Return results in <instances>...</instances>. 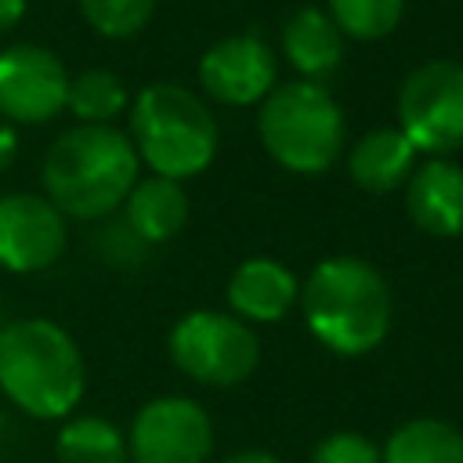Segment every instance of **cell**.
Returning a JSON list of instances; mask_svg holds the SVG:
<instances>
[{"label":"cell","mask_w":463,"mask_h":463,"mask_svg":"<svg viewBox=\"0 0 463 463\" xmlns=\"http://www.w3.org/2000/svg\"><path fill=\"white\" fill-rule=\"evenodd\" d=\"M127 112V137L148 174L184 184L217 159L221 127L210 101H203L195 90L166 80L148 83L130 98Z\"/></svg>","instance_id":"obj_4"},{"label":"cell","mask_w":463,"mask_h":463,"mask_svg":"<svg viewBox=\"0 0 463 463\" xmlns=\"http://www.w3.org/2000/svg\"><path fill=\"white\" fill-rule=\"evenodd\" d=\"M83 22L105 40L137 36L156 14V0H76Z\"/></svg>","instance_id":"obj_21"},{"label":"cell","mask_w":463,"mask_h":463,"mask_svg":"<svg viewBox=\"0 0 463 463\" xmlns=\"http://www.w3.org/2000/svg\"><path fill=\"white\" fill-rule=\"evenodd\" d=\"M69 246V221L43 192L0 195V271H47Z\"/></svg>","instance_id":"obj_11"},{"label":"cell","mask_w":463,"mask_h":463,"mask_svg":"<svg viewBox=\"0 0 463 463\" xmlns=\"http://www.w3.org/2000/svg\"><path fill=\"white\" fill-rule=\"evenodd\" d=\"M87 365L80 344L54 318L0 326V391L33 420H69L83 398Z\"/></svg>","instance_id":"obj_3"},{"label":"cell","mask_w":463,"mask_h":463,"mask_svg":"<svg viewBox=\"0 0 463 463\" xmlns=\"http://www.w3.org/2000/svg\"><path fill=\"white\" fill-rule=\"evenodd\" d=\"M224 300L246 326H268L286 318L300 300V279L275 257H246L235 264L224 286Z\"/></svg>","instance_id":"obj_13"},{"label":"cell","mask_w":463,"mask_h":463,"mask_svg":"<svg viewBox=\"0 0 463 463\" xmlns=\"http://www.w3.org/2000/svg\"><path fill=\"white\" fill-rule=\"evenodd\" d=\"M279 47H282V58L289 61V69L297 72V80L326 83L347 54V36L340 33V25L329 18L326 7L304 4L282 22Z\"/></svg>","instance_id":"obj_14"},{"label":"cell","mask_w":463,"mask_h":463,"mask_svg":"<svg viewBox=\"0 0 463 463\" xmlns=\"http://www.w3.org/2000/svg\"><path fill=\"white\" fill-rule=\"evenodd\" d=\"M416 163L420 152L398 127H373L347 152V174L369 195H391L405 188Z\"/></svg>","instance_id":"obj_15"},{"label":"cell","mask_w":463,"mask_h":463,"mask_svg":"<svg viewBox=\"0 0 463 463\" xmlns=\"http://www.w3.org/2000/svg\"><path fill=\"white\" fill-rule=\"evenodd\" d=\"M206 101L224 109L260 105L279 83V58L260 33H232L210 43L195 65Z\"/></svg>","instance_id":"obj_10"},{"label":"cell","mask_w":463,"mask_h":463,"mask_svg":"<svg viewBox=\"0 0 463 463\" xmlns=\"http://www.w3.org/2000/svg\"><path fill=\"white\" fill-rule=\"evenodd\" d=\"M188 213H192V203H188L184 184L170 177H156V174L137 177V184L119 206V217L148 246H163L174 235H181V228L188 224Z\"/></svg>","instance_id":"obj_16"},{"label":"cell","mask_w":463,"mask_h":463,"mask_svg":"<svg viewBox=\"0 0 463 463\" xmlns=\"http://www.w3.org/2000/svg\"><path fill=\"white\" fill-rule=\"evenodd\" d=\"M141 177V159L116 123H76L61 130L40 166L43 195L65 221H105L119 213L123 199Z\"/></svg>","instance_id":"obj_1"},{"label":"cell","mask_w":463,"mask_h":463,"mask_svg":"<svg viewBox=\"0 0 463 463\" xmlns=\"http://www.w3.org/2000/svg\"><path fill=\"white\" fill-rule=\"evenodd\" d=\"M166 354L177 373L206 387H235L260 365V340L253 326L232 311L199 307L174 322L166 336Z\"/></svg>","instance_id":"obj_6"},{"label":"cell","mask_w":463,"mask_h":463,"mask_svg":"<svg viewBox=\"0 0 463 463\" xmlns=\"http://www.w3.org/2000/svg\"><path fill=\"white\" fill-rule=\"evenodd\" d=\"M14 148H18V141H14V130H11L7 123H0V166H7V159L14 156Z\"/></svg>","instance_id":"obj_26"},{"label":"cell","mask_w":463,"mask_h":463,"mask_svg":"<svg viewBox=\"0 0 463 463\" xmlns=\"http://www.w3.org/2000/svg\"><path fill=\"white\" fill-rule=\"evenodd\" d=\"M257 137L289 174H326L347 141V119L326 83L279 80L257 105Z\"/></svg>","instance_id":"obj_5"},{"label":"cell","mask_w":463,"mask_h":463,"mask_svg":"<svg viewBox=\"0 0 463 463\" xmlns=\"http://www.w3.org/2000/svg\"><path fill=\"white\" fill-rule=\"evenodd\" d=\"M72 72L40 43L0 51V119L7 127H40L65 112Z\"/></svg>","instance_id":"obj_9"},{"label":"cell","mask_w":463,"mask_h":463,"mask_svg":"<svg viewBox=\"0 0 463 463\" xmlns=\"http://www.w3.org/2000/svg\"><path fill=\"white\" fill-rule=\"evenodd\" d=\"M307 333L333 354L358 358L376 351L394 322V300L387 279L362 257H326L300 282Z\"/></svg>","instance_id":"obj_2"},{"label":"cell","mask_w":463,"mask_h":463,"mask_svg":"<svg viewBox=\"0 0 463 463\" xmlns=\"http://www.w3.org/2000/svg\"><path fill=\"white\" fill-rule=\"evenodd\" d=\"M221 463H282V459L275 452H268V449H242V452L224 456Z\"/></svg>","instance_id":"obj_25"},{"label":"cell","mask_w":463,"mask_h":463,"mask_svg":"<svg viewBox=\"0 0 463 463\" xmlns=\"http://www.w3.org/2000/svg\"><path fill=\"white\" fill-rule=\"evenodd\" d=\"M130 109V90L112 69H80L69 80V101L65 112L76 116V123H112Z\"/></svg>","instance_id":"obj_19"},{"label":"cell","mask_w":463,"mask_h":463,"mask_svg":"<svg viewBox=\"0 0 463 463\" xmlns=\"http://www.w3.org/2000/svg\"><path fill=\"white\" fill-rule=\"evenodd\" d=\"M58 463H130L127 456V434L94 412H72L61 420L54 438Z\"/></svg>","instance_id":"obj_18"},{"label":"cell","mask_w":463,"mask_h":463,"mask_svg":"<svg viewBox=\"0 0 463 463\" xmlns=\"http://www.w3.org/2000/svg\"><path fill=\"white\" fill-rule=\"evenodd\" d=\"M311 463H383L380 445L358 430H333L311 449Z\"/></svg>","instance_id":"obj_23"},{"label":"cell","mask_w":463,"mask_h":463,"mask_svg":"<svg viewBox=\"0 0 463 463\" xmlns=\"http://www.w3.org/2000/svg\"><path fill=\"white\" fill-rule=\"evenodd\" d=\"M405 213L434 239L463 235V166L449 156L420 159L405 181Z\"/></svg>","instance_id":"obj_12"},{"label":"cell","mask_w":463,"mask_h":463,"mask_svg":"<svg viewBox=\"0 0 463 463\" xmlns=\"http://www.w3.org/2000/svg\"><path fill=\"white\" fill-rule=\"evenodd\" d=\"M326 11L347 40L376 43L398 29L405 0H326Z\"/></svg>","instance_id":"obj_20"},{"label":"cell","mask_w":463,"mask_h":463,"mask_svg":"<svg viewBox=\"0 0 463 463\" xmlns=\"http://www.w3.org/2000/svg\"><path fill=\"white\" fill-rule=\"evenodd\" d=\"M94 224H101V232L94 235V250H98L101 260H109L116 268H137L148 257L152 246L137 232H130V224L119 213H112L105 221H94Z\"/></svg>","instance_id":"obj_22"},{"label":"cell","mask_w":463,"mask_h":463,"mask_svg":"<svg viewBox=\"0 0 463 463\" xmlns=\"http://www.w3.org/2000/svg\"><path fill=\"white\" fill-rule=\"evenodd\" d=\"M25 7H29V0H0V36L11 33L25 18Z\"/></svg>","instance_id":"obj_24"},{"label":"cell","mask_w":463,"mask_h":463,"mask_svg":"<svg viewBox=\"0 0 463 463\" xmlns=\"http://www.w3.org/2000/svg\"><path fill=\"white\" fill-rule=\"evenodd\" d=\"M398 130L420 156H452L463 148V61L430 58L398 87Z\"/></svg>","instance_id":"obj_7"},{"label":"cell","mask_w":463,"mask_h":463,"mask_svg":"<svg viewBox=\"0 0 463 463\" xmlns=\"http://www.w3.org/2000/svg\"><path fill=\"white\" fill-rule=\"evenodd\" d=\"M383 463H463V430L438 416L398 423L380 445Z\"/></svg>","instance_id":"obj_17"},{"label":"cell","mask_w":463,"mask_h":463,"mask_svg":"<svg viewBox=\"0 0 463 463\" xmlns=\"http://www.w3.org/2000/svg\"><path fill=\"white\" fill-rule=\"evenodd\" d=\"M213 441V420L195 398L163 394L134 412L127 456L130 463H210Z\"/></svg>","instance_id":"obj_8"}]
</instances>
